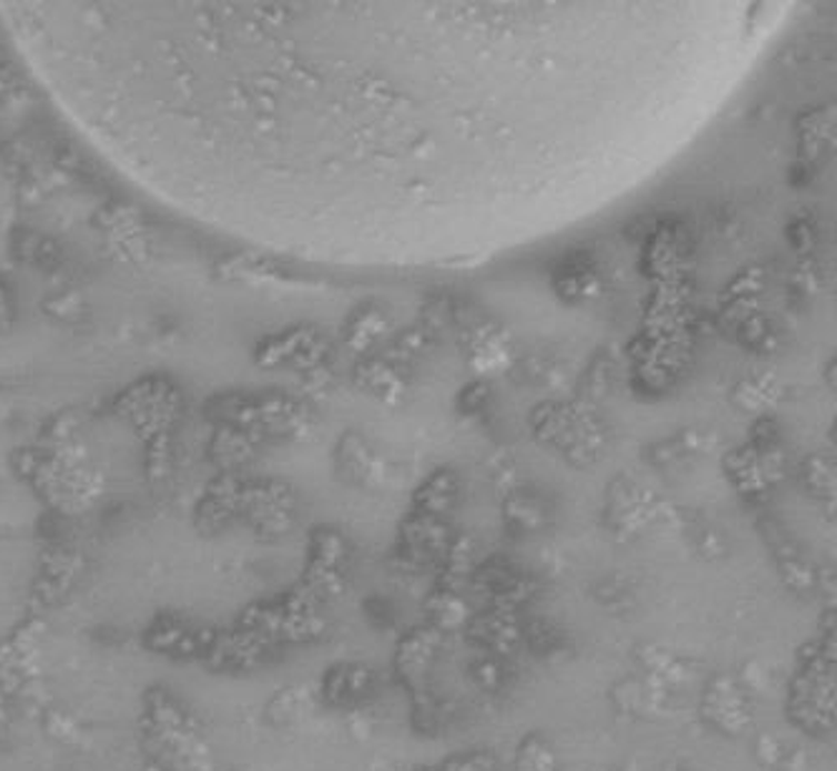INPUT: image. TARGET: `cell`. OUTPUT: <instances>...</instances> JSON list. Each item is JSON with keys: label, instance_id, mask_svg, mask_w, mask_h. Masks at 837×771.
<instances>
[{"label": "cell", "instance_id": "obj_1", "mask_svg": "<svg viewBox=\"0 0 837 771\" xmlns=\"http://www.w3.org/2000/svg\"><path fill=\"white\" fill-rule=\"evenodd\" d=\"M785 717L810 739H830L837 721L835 631L805 641L787 683Z\"/></svg>", "mask_w": 837, "mask_h": 771}, {"label": "cell", "instance_id": "obj_2", "mask_svg": "<svg viewBox=\"0 0 837 771\" xmlns=\"http://www.w3.org/2000/svg\"><path fill=\"white\" fill-rule=\"evenodd\" d=\"M699 713L702 721L712 731H717V734L727 739L745 737L755 723V707L749 689L739 676L727 671L715 673L707 681L699 699Z\"/></svg>", "mask_w": 837, "mask_h": 771}, {"label": "cell", "instance_id": "obj_3", "mask_svg": "<svg viewBox=\"0 0 837 771\" xmlns=\"http://www.w3.org/2000/svg\"><path fill=\"white\" fill-rule=\"evenodd\" d=\"M471 591L478 596L483 608L508 613H526V608L541 594L538 580L506 558H493L475 568Z\"/></svg>", "mask_w": 837, "mask_h": 771}, {"label": "cell", "instance_id": "obj_4", "mask_svg": "<svg viewBox=\"0 0 837 771\" xmlns=\"http://www.w3.org/2000/svg\"><path fill=\"white\" fill-rule=\"evenodd\" d=\"M443 639L433 628L417 623L401 633L393 651V676L407 697L433 687V671L441 656Z\"/></svg>", "mask_w": 837, "mask_h": 771}, {"label": "cell", "instance_id": "obj_5", "mask_svg": "<svg viewBox=\"0 0 837 771\" xmlns=\"http://www.w3.org/2000/svg\"><path fill=\"white\" fill-rule=\"evenodd\" d=\"M463 636L478 653L513 661L523 651V613L478 608Z\"/></svg>", "mask_w": 837, "mask_h": 771}, {"label": "cell", "instance_id": "obj_6", "mask_svg": "<svg viewBox=\"0 0 837 771\" xmlns=\"http://www.w3.org/2000/svg\"><path fill=\"white\" fill-rule=\"evenodd\" d=\"M448 546H451V540L448 536H445V526L441 520L415 513V516H411L403 523V532H401L403 566L417 568V570H423L427 566L441 568Z\"/></svg>", "mask_w": 837, "mask_h": 771}, {"label": "cell", "instance_id": "obj_7", "mask_svg": "<svg viewBox=\"0 0 837 771\" xmlns=\"http://www.w3.org/2000/svg\"><path fill=\"white\" fill-rule=\"evenodd\" d=\"M322 691L330 707L335 709H355L373 697L377 687V673L373 666L350 661V663H335L330 673L322 681Z\"/></svg>", "mask_w": 837, "mask_h": 771}, {"label": "cell", "instance_id": "obj_8", "mask_svg": "<svg viewBox=\"0 0 837 771\" xmlns=\"http://www.w3.org/2000/svg\"><path fill=\"white\" fill-rule=\"evenodd\" d=\"M478 608L461 591H451V588L433 586L431 594L423 601V618L425 626L445 639V636H458L465 633V628L473 621V616Z\"/></svg>", "mask_w": 837, "mask_h": 771}, {"label": "cell", "instance_id": "obj_9", "mask_svg": "<svg viewBox=\"0 0 837 771\" xmlns=\"http://www.w3.org/2000/svg\"><path fill=\"white\" fill-rule=\"evenodd\" d=\"M765 538L773 548L779 576H783L785 586L793 591L795 596H810L817 586L815 578V568L810 566V560L803 556V550L789 540L783 530H779L775 523H769L765 528Z\"/></svg>", "mask_w": 837, "mask_h": 771}, {"label": "cell", "instance_id": "obj_10", "mask_svg": "<svg viewBox=\"0 0 837 771\" xmlns=\"http://www.w3.org/2000/svg\"><path fill=\"white\" fill-rule=\"evenodd\" d=\"M523 651L541 661H564L574 653V641L564 626L548 616L523 613Z\"/></svg>", "mask_w": 837, "mask_h": 771}, {"label": "cell", "instance_id": "obj_11", "mask_svg": "<svg viewBox=\"0 0 837 771\" xmlns=\"http://www.w3.org/2000/svg\"><path fill=\"white\" fill-rule=\"evenodd\" d=\"M475 568H478V560H475L473 542L468 538L453 540L448 550H445V558L441 564V578H437L435 586L465 594V588H468L473 580Z\"/></svg>", "mask_w": 837, "mask_h": 771}, {"label": "cell", "instance_id": "obj_12", "mask_svg": "<svg viewBox=\"0 0 837 771\" xmlns=\"http://www.w3.org/2000/svg\"><path fill=\"white\" fill-rule=\"evenodd\" d=\"M458 500V478L451 470L435 473L415 495V513L441 520Z\"/></svg>", "mask_w": 837, "mask_h": 771}, {"label": "cell", "instance_id": "obj_13", "mask_svg": "<svg viewBox=\"0 0 837 771\" xmlns=\"http://www.w3.org/2000/svg\"><path fill=\"white\" fill-rule=\"evenodd\" d=\"M636 663H639L642 669L652 676V681L659 683V687H677L679 681H684V676L689 679V666L654 643H642L639 649H636Z\"/></svg>", "mask_w": 837, "mask_h": 771}, {"label": "cell", "instance_id": "obj_14", "mask_svg": "<svg viewBox=\"0 0 837 771\" xmlns=\"http://www.w3.org/2000/svg\"><path fill=\"white\" fill-rule=\"evenodd\" d=\"M513 771H564L561 759L556 754L551 739L534 731L526 734L516 747V757H513Z\"/></svg>", "mask_w": 837, "mask_h": 771}, {"label": "cell", "instance_id": "obj_15", "mask_svg": "<svg viewBox=\"0 0 837 771\" xmlns=\"http://www.w3.org/2000/svg\"><path fill=\"white\" fill-rule=\"evenodd\" d=\"M468 679L481 691L503 693L513 681V661L488 653H475L468 663Z\"/></svg>", "mask_w": 837, "mask_h": 771}, {"label": "cell", "instance_id": "obj_16", "mask_svg": "<svg viewBox=\"0 0 837 771\" xmlns=\"http://www.w3.org/2000/svg\"><path fill=\"white\" fill-rule=\"evenodd\" d=\"M411 723L421 737H437L445 729V707L433 687L411 697Z\"/></svg>", "mask_w": 837, "mask_h": 771}, {"label": "cell", "instance_id": "obj_17", "mask_svg": "<svg viewBox=\"0 0 837 771\" xmlns=\"http://www.w3.org/2000/svg\"><path fill=\"white\" fill-rule=\"evenodd\" d=\"M594 601L604 608L606 613L612 616H624L629 613L636 598H634V588L626 584L619 576H606L604 580H598L594 586Z\"/></svg>", "mask_w": 837, "mask_h": 771}, {"label": "cell", "instance_id": "obj_18", "mask_svg": "<svg viewBox=\"0 0 837 771\" xmlns=\"http://www.w3.org/2000/svg\"><path fill=\"white\" fill-rule=\"evenodd\" d=\"M415 771H498V759L488 749H471L445 757L435 764H423Z\"/></svg>", "mask_w": 837, "mask_h": 771}, {"label": "cell", "instance_id": "obj_19", "mask_svg": "<svg viewBox=\"0 0 837 771\" xmlns=\"http://www.w3.org/2000/svg\"><path fill=\"white\" fill-rule=\"evenodd\" d=\"M805 485L815 498H827L833 493V475L830 468L820 460L805 463Z\"/></svg>", "mask_w": 837, "mask_h": 771}, {"label": "cell", "instance_id": "obj_20", "mask_svg": "<svg viewBox=\"0 0 837 771\" xmlns=\"http://www.w3.org/2000/svg\"><path fill=\"white\" fill-rule=\"evenodd\" d=\"M755 759L765 769H775L777 771L779 761L785 759V749L777 741V737H773V734H759L757 744H755Z\"/></svg>", "mask_w": 837, "mask_h": 771}, {"label": "cell", "instance_id": "obj_21", "mask_svg": "<svg viewBox=\"0 0 837 771\" xmlns=\"http://www.w3.org/2000/svg\"><path fill=\"white\" fill-rule=\"evenodd\" d=\"M777 771H807V754L803 749L785 751V759L779 761Z\"/></svg>", "mask_w": 837, "mask_h": 771}]
</instances>
